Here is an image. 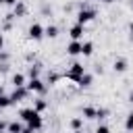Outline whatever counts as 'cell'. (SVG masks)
Here are the masks:
<instances>
[{"label":"cell","mask_w":133,"mask_h":133,"mask_svg":"<svg viewBox=\"0 0 133 133\" xmlns=\"http://www.w3.org/2000/svg\"><path fill=\"white\" fill-rule=\"evenodd\" d=\"M81 54H83V56H91V54H94V44H91V42H83Z\"/></svg>","instance_id":"obj_16"},{"label":"cell","mask_w":133,"mask_h":133,"mask_svg":"<svg viewBox=\"0 0 133 133\" xmlns=\"http://www.w3.org/2000/svg\"><path fill=\"white\" fill-rule=\"evenodd\" d=\"M23 125L19 123V121H12V123H8V127H6V133H23Z\"/></svg>","instance_id":"obj_11"},{"label":"cell","mask_w":133,"mask_h":133,"mask_svg":"<svg viewBox=\"0 0 133 133\" xmlns=\"http://www.w3.org/2000/svg\"><path fill=\"white\" fill-rule=\"evenodd\" d=\"M27 75H29V79H39V64H31Z\"/></svg>","instance_id":"obj_17"},{"label":"cell","mask_w":133,"mask_h":133,"mask_svg":"<svg viewBox=\"0 0 133 133\" xmlns=\"http://www.w3.org/2000/svg\"><path fill=\"white\" fill-rule=\"evenodd\" d=\"M96 110L98 108H94V106H85L83 108V118H96Z\"/></svg>","instance_id":"obj_18"},{"label":"cell","mask_w":133,"mask_h":133,"mask_svg":"<svg viewBox=\"0 0 133 133\" xmlns=\"http://www.w3.org/2000/svg\"><path fill=\"white\" fill-rule=\"evenodd\" d=\"M106 116H108V110H106V108H98V110H96V118L102 121V118H106Z\"/></svg>","instance_id":"obj_23"},{"label":"cell","mask_w":133,"mask_h":133,"mask_svg":"<svg viewBox=\"0 0 133 133\" xmlns=\"http://www.w3.org/2000/svg\"><path fill=\"white\" fill-rule=\"evenodd\" d=\"M17 2H19V0H4V4H6V6H15Z\"/></svg>","instance_id":"obj_27"},{"label":"cell","mask_w":133,"mask_h":133,"mask_svg":"<svg viewBox=\"0 0 133 133\" xmlns=\"http://www.w3.org/2000/svg\"><path fill=\"white\" fill-rule=\"evenodd\" d=\"M0 4H4V0H0Z\"/></svg>","instance_id":"obj_35"},{"label":"cell","mask_w":133,"mask_h":133,"mask_svg":"<svg viewBox=\"0 0 133 133\" xmlns=\"http://www.w3.org/2000/svg\"><path fill=\"white\" fill-rule=\"evenodd\" d=\"M83 33H85V25H79V23H75V25L69 29V35H71V39H79V42H81Z\"/></svg>","instance_id":"obj_7"},{"label":"cell","mask_w":133,"mask_h":133,"mask_svg":"<svg viewBox=\"0 0 133 133\" xmlns=\"http://www.w3.org/2000/svg\"><path fill=\"white\" fill-rule=\"evenodd\" d=\"M69 125H71L73 131H81V127H83V118H81V116H75V118H71Z\"/></svg>","instance_id":"obj_14"},{"label":"cell","mask_w":133,"mask_h":133,"mask_svg":"<svg viewBox=\"0 0 133 133\" xmlns=\"http://www.w3.org/2000/svg\"><path fill=\"white\" fill-rule=\"evenodd\" d=\"M91 83H94V75H89V73H85V75L77 81V85H79V87H89Z\"/></svg>","instance_id":"obj_12"},{"label":"cell","mask_w":133,"mask_h":133,"mask_svg":"<svg viewBox=\"0 0 133 133\" xmlns=\"http://www.w3.org/2000/svg\"><path fill=\"white\" fill-rule=\"evenodd\" d=\"M58 79H60V77H58L56 73H50V75H48V81H50V83H56Z\"/></svg>","instance_id":"obj_24"},{"label":"cell","mask_w":133,"mask_h":133,"mask_svg":"<svg viewBox=\"0 0 133 133\" xmlns=\"http://www.w3.org/2000/svg\"><path fill=\"white\" fill-rule=\"evenodd\" d=\"M75 133H83V131H75Z\"/></svg>","instance_id":"obj_36"},{"label":"cell","mask_w":133,"mask_h":133,"mask_svg":"<svg viewBox=\"0 0 133 133\" xmlns=\"http://www.w3.org/2000/svg\"><path fill=\"white\" fill-rule=\"evenodd\" d=\"M85 73H87V71H85V66H83L81 62H73V64H71V69H69V73H66V79H71V81H75V83H77Z\"/></svg>","instance_id":"obj_1"},{"label":"cell","mask_w":133,"mask_h":133,"mask_svg":"<svg viewBox=\"0 0 133 133\" xmlns=\"http://www.w3.org/2000/svg\"><path fill=\"white\" fill-rule=\"evenodd\" d=\"M127 100H129V102H131V104H133V91H131V94H129V96H127Z\"/></svg>","instance_id":"obj_31"},{"label":"cell","mask_w":133,"mask_h":133,"mask_svg":"<svg viewBox=\"0 0 133 133\" xmlns=\"http://www.w3.org/2000/svg\"><path fill=\"white\" fill-rule=\"evenodd\" d=\"M129 31H131V35H133V23H131V25H129Z\"/></svg>","instance_id":"obj_33"},{"label":"cell","mask_w":133,"mask_h":133,"mask_svg":"<svg viewBox=\"0 0 133 133\" xmlns=\"http://www.w3.org/2000/svg\"><path fill=\"white\" fill-rule=\"evenodd\" d=\"M96 19V10L94 8H81L79 12H77V23L79 25H87L89 21H94Z\"/></svg>","instance_id":"obj_2"},{"label":"cell","mask_w":133,"mask_h":133,"mask_svg":"<svg viewBox=\"0 0 133 133\" xmlns=\"http://www.w3.org/2000/svg\"><path fill=\"white\" fill-rule=\"evenodd\" d=\"M46 35V27H42L39 23H33V25H29V29H27V37L29 39H42Z\"/></svg>","instance_id":"obj_3"},{"label":"cell","mask_w":133,"mask_h":133,"mask_svg":"<svg viewBox=\"0 0 133 133\" xmlns=\"http://www.w3.org/2000/svg\"><path fill=\"white\" fill-rule=\"evenodd\" d=\"M10 81H12L15 87H25V85H27V77H25L23 73H15V75L10 77Z\"/></svg>","instance_id":"obj_9"},{"label":"cell","mask_w":133,"mask_h":133,"mask_svg":"<svg viewBox=\"0 0 133 133\" xmlns=\"http://www.w3.org/2000/svg\"><path fill=\"white\" fill-rule=\"evenodd\" d=\"M131 8H133V0H131Z\"/></svg>","instance_id":"obj_37"},{"label":"cell","mask_w":133,"mask_h":133,"mask_svg":"<svg viewBox=\"0 0 133 133\" xmlns=\"http://www.w3.org/2000/svg\"><path fill=\"white\" fill-rule=\"evenodd\" d=\"M25 12H27V6L23 2H17L15 4V17H25Z\"/></svg>","instance_id":"obj_15"},{"label":"cell","mask_w":133,"mask_h":133,"mask_svg":"<svg viewBox=\"0 0 133 133\" xmlns=\"http://www.w3.org/2000/svg\"><path fill=\"white\" fill-rule=\"evenodd\" d=\"M27 127H31L33 131H39V129L44 127V121H42V114H37V116H35V118L31 121V123H27Z\"/></svg>","instance_id":"obj_13"},{"label":"cell","mask_w":133,"mask_h":133,"mask_svg":"<svg viewBox=\"0 0 133 133\" xmlns=\"http://www.w3.org/2000/svg\"><path fill=\"white\" fill-rule=\"evenodd\" d=\"M0 60H8V54H4V52H0Z\"/></svg>","instance_id":"obj_29"},{"label":"cell","mask_w":133,"mask_h":133,"mask_svg":"<svg viewBox=\"0 0 133 133\" xmlns=\"http://www.w3.org/2000/svg\"><path fill=\"white\" fill-rule=\"evenodd\" d=\"M25 87L29 89V94H44L46 91V83L42 79H29Z\"/></svg>","instance_id":"obj_4"},{"label":"cell","mask_w":133,"mask_h":133,"mask_svg":"<svg viewBox=\"0 0 133 133\" xmlns=\"http://www.w3.org/2000/svg\"><path fill=\"white\" fill-rule=\"evenodd\" d=\"M127 66H129V64H127V60H125V58H116V60H114V64H112V69H114L116 73H125V71H127Z\"/></svg>","instance_id":"obj_10"},{"label":"cell","mask_w":133,"mask_h":133,"mask_svg":"<svg viewBox=\"0 0 133 133\" xmlns=\"http://www.w3.org/2000/svg\"><path fill=\"white\" fill-rule=\"evenodd\" d=\"M37 114H39V112H37L35 108H23V110L19 112V116H21V121H23V123H31Z\"/></svg>","instance_id":"obj_8"},{"label":"cell","mask_w":133,"mask_h":133,"mask_svg":"<svg viewBox=\"0 0 133 133\" xmlns=\"http://www.w3.org/2000/svg\"><path fill=\"white\" fill-rule=\"evenodd\" d=\"M104 4H112V2H116V0H102Z\"/></svg>","instance_id":"obj_32"},{"label":"cell","mask_w":133,"mask_h":133,"mask_svg":"<svg viewBox=\"0 0 133 133\" xmlns=\"http://www.w3.org/2000/svg\"><path fill=\"white\" fill-rule=\"evenodd\" d=\"M27 96H29L27 87H15V91L10 94V100H12V104H17V102H23Z\"/></svg>","instance_id":"obj_6"},{"label":"cell","mask_w":133,"mask_h":133,"mask_svg":"<svg viewBox=\"0 0 133 133\" xmlns=\"http://www.w3.org/2000/svg\"><path fill=\"white\" fill-rule=\"evenodd\" d=\"M8 106H12V100H10V96H0V110H4V108H8Z\"/></svg>","instance_id":"obj_19"},{"label":"cell","mask_w":133,"mask_h":133,"mask_svg":"<svg viewBox=\"0 0 133 133\" xmlns=\"http://www.w3.org/2000/svg\"><path fill=\"white\" fill-rule=\"evenodd\" d=\"M6 127H8V123H4V121H0V133H2V131H6Z\"/></svg>","instance_id":"obj_26"},{"label":"cell","mask_w":133,"mask_h":133,"mask_svg":"<svg viewBox=\"0 0 133 133\" xmlns=\"http://www.w3.org/2000/svg\"><path fill=\"white\" fill-rule=\"evenodd\" d=\"M81 48H83V42L71 39V42L66 44V54H69V56H79V54H81Z\"/></svg>","instance_id":"obj_5"},{"label":"cell","mask_w":133,"mask_h":133,"mask_svg":"<svg viewBox=\"0 0 133 133\" xmlns=\"http://www.w3.org/2000/svg\"><path fill=\"white\" fill-rule=\"evenodd\" d=\"M58 35V27L56 25H48L46 27V37H56Z\"/></svg>","instance_id":"obj_21"},{"label":"cell","mask_w":133,"mask_h":133,"mask_svg":"<svg viewBox=\"0 0 133 133\" xmlns=\"http://www.w3.org/2000/svg\"><path fill=\"white\" fill-rule=\"evenodd\" d=\"M46 106H48V102H46V100H42V98H37V100L33 102V108H35L37 112H42V110H46Z\"/></svg>","instance_id":"obj_20"},{"label":"cell","mask_w":133,"mask_h":133,"mask_svg":"<svg viewBox=\"0 0 133 133\" xmlns=\"http://www.w3.org/2000/svg\"><path fill=\"white\" fill-rule=\"evenodd\" d=\"M2 94H4V89H2V85H0V96H2Z\"/></svg>","instance_id":"obj_34"},{"label":"cell","mask_w":133,"mask_h":133,"mask_svg":"<svg viewBox=\"0 0 133 133\" xmlns=\"http://www.w3.org/2000/svg\"><path fill=\"white\" fill-rule=\"evenodd\" d=\"M125 129H127V131H133V110L129 112V116H127V121H125Z\"/></svg>","instance_id":"obj_22"},{"label":"cell","mask_w":133,"mask_h":133,"mask_svg":"<svg viewBox=\"0 0 133 133\" xmlns=\"http://www.w3.org/2000/svg\"><path fill=\"white\" fill-rule=\"evenodd\" d=\"M23 133H35V131H33L31 127H25V129H23Z\"/></svg>","instance_id":"obj_30"},{"label":"cell","mask_w":133,"mask_h":133,"mask_svg":"<svg viewBox=\"0 0 133 133\" xmlns=\"http://www.w3.org/2000/svg\"><path fill=\"white\" fill-rule=\"evenodd\" d=\"M2 48H4V35L0 33V52H2Z\"/></svg>","instance_id":"obj_28"},{"label":"cell","mask_w":133,"mask_h":133,"mask_svg":"<svg viewBox=\"0 0 133 133\" xmlns=\"http://www.w3.org/2000/svg\"><path fill=\"white\" fill-rule=\"evenodd\" d=\"M96 133H110V129H108L106 125H100V127L96 129Z\"/></svg>","instance_id":"obj_25"}]
</instances>
